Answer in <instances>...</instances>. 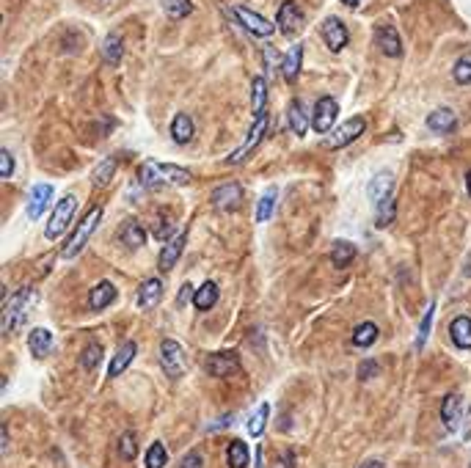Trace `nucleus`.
Listing matches in <instances>:
<instances>
[{
    "mask_svg": "<svg viewBox=\"0 0 471 468\" xmlns=\"http://www.w3.org/2000/svg\"><path fill=\"white\" fill-rule=\"evenodd\" d=\"M75 210H78V198L69 193V196H64L58 204H55V210H52V215H50L48 221V240H55V237H61L64 229L69 226V221H72V215H75Z\"/></svg>",
    "mask_w": 471,
    "mask_h": 468,
    "instance_id": "7",
    "label": "nucleus"
},
{
    "mask_svg": "<svg viewBox=\"0 0 471 468\" xmlns=\"http://www.w3.org/2000/svg\"><path fill=\"white\" fill-rule=\"evenodd\" d=\"M166 460H168L166 446H163L160 441H154V444L149 446V452H146V468H163L166 466Z\"/></svg>",
    "mask_w": 471,
    "mask_h": 468,
    "instance_id": "42",
    "label": "nucleus"
},
{
    "mask_svg": "<svg viewBox=\"0 0 471 468\" xmlns=\"http://www.w3.org/2000/svg\"><path fill=\"white\" fill-rule=\"evenodd\" d=\"M265 105H268V78H254L251 86V110L254 116H265Z\"/></svg>",
    "mask_w": 471,
    "mask_h": 468,
    "instance_id": "29",
    "label": "nucleus"
},
{
    "mask_svg": "<svg viewBox=\"0 0 471 468\" xmlns=\"http://www.w3.org/2000/svg\"><path fill=\"white\" fill-rule=\"evenodd\" d=\"M300 64H303V45H295L287 55H284V64H282V75L287 83H292L300 72Z\"/></svg>",
    "mask_w": 471,
    "mask_h": 468,
    "instance_id": "28",
    "label": "nucleus"
},
{
    "mask_svg": "<svg viewBox=\"0 0 471 468\" xmlns=\"http://www.w3.org/2000/svg\"><path fill=\"white\" fill-rule=\"evenodd\" d=\"M226 463H229V468H248L251 466V455H248V444H245V441H232V444H229Z\"/></svg>",
    "mask_w": 471,
    "mask_h": 468,
    "instance_id": "32",
    "label": "nucleus"
},
{
    "mask_svg": "<svg viewBox=\"0 0 471 468\" xmlns=\"http://www.w3.org/2000/svg\"><path fill=\"white\" fill-rule=\"evenodd\" d=\"M11 171H14V157H11V152H8V149H3V152H0V177H3V180H8V177H11Z\"/></svg>",
    "mask_w": 471,
    "mask_h": 468,
    "instance_id": "47",
    "label": "nucleus"
},
{
    "mask_svg": "<svg viewBox=\"0 0 471 468\" xmlns=\"http://www.w3.org/2000/svg\"><path fill=\"white\" fill-rule=\"evenodd\" d=\"M99 361H102V344H99V342H89V347H86L83 356H80V367H83L86 372H94Z\"/></svg>",
    "mask_w": 471,
    "mask_h": 468,
    "instance_id": "40",
    "label": "nucleus"
},
{
    "mask_svg": "<svg viewBox=\"0 0 471 468\" xmlns=\"http://www.w3.org/2000/svg\"><path fill=\"white\" fill-rule=\"evenodd\" d=\"M265 64H268V75H270V72H273L276 66L282 69L284 55H282V52H279V50H276V47H273V45H265Z\"/></svg>",
    "mask_w": 471,
    "mask_h": 468,
    "instance_id": "46",
    "label": "nucleus"
},
{
    "mask_svg": "<svg viewBox=\"0 0 471 468\" xmlns=\"http://www.w3.org/2000/svg\"><path fill=\"white\" fill-rule=\"evenodd\" d=\"M273 468H295V455H292V452H287V455H282V458H276Z\"/></svg>",
    "mask_w": 471,
    "mask_h": 468,
    "instance_id": "50",
    "label": "nucleus"
},
{
    "mask_svg": "<svg viewBox=\"0 0 471 468\" xmlns=\"http://www.w3.org/2000/svg\"><path fill=\"white\" fill-rule=\"evenodd\" d=\"M367 196H370V201H372L375 207L380 201H386L389 196H394V174H391V171L375 174V177L370 180V185H367Z\"/></svg>",
    "mask_w": 471,
    "mask_h": 468,
    "instance_id": "14",
    "label": "nucleus"
},
{
    "mask_svg": "<svg viewBox=\"0 0 471 468\" xmlns=\"http://www.w3.org/2000/svg\"><path fill=\"white\" fill-rule=\"evenodd\" d=\"M433 312H435V303H430V306H427V312H424L422 326H419V336H416V350H422L424 342H427V336H430V326H433Z\"/></svg>",
    "mask_w": 471,
    "mask_h": 468,
    "instance_id": "45",
    "label": "nucleus"
},
{
    "mask_svg": "<svg viewBox=\"0 0 471 468\" xmlns=\"http://www.w3.org/2000/svg\"><path fill=\"white\" fill-rule=\"evenodd\" d=\"M190 295H196V292H193V286H190V284H182V289H180V298H177V306H180V309L188 303Z\"/></svg>",
    "mask_w": 471,
    "mask_h": 468,
    "instance_id": "51",
    "label": "nucleus"
},
{
    "mask_svg": "<svg viewBox=\"0 0 471 468\" xmlns=\"http://www.w3.org/2000/svg\"><path fill=\"white\" fill-rule=\"evenodd\" d=\"M320 34H323L326 45L331 47V52L345 50L347 42H350V34H347V28H345V22H342L339 17H328V20L320 25Z\"/></svg>",
    "mask_w": 471,
    "mask_h": 468,
    "instance_id": "12",
    "label": "nucleus"
},
{
    "mask_svg": "<svg viewBox=\"0 0 471 468\" xmlns=\"http://www.w3.org/2000/svg\"><path fill=\"white\" fill-rule=\"evenodd\" d=\"M377 336H380V330H377L375 323H361L353 330V344L356 347H370V344L377 342Z\"/></svg>",
    "mask_w": 471,
    "mask_h": 468,
    "instance_id": "37",
    "label": "nucleus"
},
{
    "mask_svg": "<svg viewBox=\"0 0 471 468\" xmlns=\"http://www.w3.org/2000/svg\"><path fill=\"white\" fill-rule=\"evenodd\" d=\"M193 133H196V127H193V119H190L188 113H177L174 116V122H171V138L174 143H190L193 140Z\"/></svg>",
    "mask_w": 471,
    "mask_h": 468,
    "instance_id": "27",
    "label": "nucleus"
},
{
    "mask_svg": "<svg viewBox=\"0 0 471 468\" xmlns=\"http://www.w3.org/2000/svg\"><path fill=\"white\" fill-rule=\"evenodd\" d=\"M427 127H430L433 133H438V136H449V133L458 127V116H455V110H449V108H435V110L427 116Z\"/></svg>",
    "mask_w": 471,
    "mask_h": 468,
    "instance_id": "17",
    "label": "nucleus"
},
{
    "mask_svg": "<svg viewBox=\"0 0 471 468\" xmlns=\"http://www.w3.org/2000/svg\"><path fill=\"white\" fill-rule=\"evenodd\" d=\"M50 198H52V185H48V182L34 185L31 196H28V218L31 221H39L45 215V207L50 204Z\"/></svg>",
    "mask_w": 471,
    "mask_h": 468,
    "instance_id": "16",
    "label": "nucleus"
},
{
    "mask_svg": "<svg viewBox=\"0 0 471 468\" xmlns=\"http://www.w3.org/2000/svg\"><path fill=\"white\" fill-rule=\"evenodd\" d=\"M240 204H242V187L237 185V182H226V185L212 190V207H215V210H221V212H235Z\"/></svg>",
    "mask_w": 471,
    "mask_h": 468,
    "instance_id": "11",
    "label": "nucleus"
},
{
    "mask_svg": "<svg viewBox=\"0 0 471 468\" xmlns=\"http://www.w3.org/2000/svg\"><path fill=\"white\" fill-rule=\"evenodd\" d=\"M276 28L287 34V36H295L300 28H303V11L295 0H287L279 6V14H276Z\"/></svg>",
    "mask_w": 471,
    "mask_h": 468,
    "instance_id": "10",
    "label": "nucleus"
},
{
    "mask_svg": "<svg viewBox=\"0 0 471 468\" xmlns=\"http://www.w3.org/2000/svg\"><path fill=\"white\" fill-rule=\"evenodd\" d=\"M138 180L146 187H163V185H190L193 174L182 166L171 163H143L138 171Z\"/></svg>",
    "mask_w": 471,
    "mask_h": 468,
    "instance_id": "2",
    "label": "nucleus"
},
{
    "mask_svg": "<svg viewBox=\"0 0 471 468\" xmlns=\"http://www.w3.org/2000/svg\"><path fill=\"white\" fill-rule=\"evenodd\" d=\"M394 215H397V196H389L386 201H380L375 207V218L380 229H386V226L394 221Z\"/></svg>",
    "mask_w": 471,
    "mask_h": 468,
    "instance_id": "39",
    "label": "nucleus"
},
{
    "mask_svg": "<svg viewBox=\"0 0 471 468\" xmlns=\"http://www.w3.org/2000/svg\"><path fill=\"white\" fill-rule=\"evenodd\" d=\"M469 466H471V460H469Z\"/></svg>",
    "mask_w": 471,
    "mask_h": 468,
    "instance_id": "56",
    "label": "nucleus"
},
{
    "mask_svg": "<svg viewBox=\"0 0 471 468\" xmlns=\"http://www.w3.org/2000/svg\"><path fill=\"white\" fill-rule=\"evenodd\" d=\"M358 468H383V463H380V460H367V463H361Z\"/></svg>",
    "mask_w": 471,
    "mask_h": 468,
    "instance_id": "53",
    "label": "nucleus"
},
{
    "mask_svg": "<svg viewBox=\"0 0 471 468\" xmlns=\"http://www.w3.org/2000/svg\"><path fill=\"white\" fill-rule=\"evenodd\" d=\"M276 198H279V190H276V187H268L265 196H262L259 204H256V224H268V221H270V215H273V210H276Z\"/></svg>",
    "mask_w": 471,
    "mask_h": 468,
    "instance_id": "33",
    "label": "nucleus"
},
{
    "mask_svg": "<svg viewBox=\"0 0 471 468\" xmlns=\"http://www.w3.org/2000/svg\"><path fill=\"white\" fill-rule=\"evenodd\" d=\"M119 455H122V460H136L138 444H136V435H133V432H124V435H122V441H119Z\"/></svg>",
    "mask_w": 471,
    "mask_h": 468,
    "instance_id": "43",
    "label": "nucleus"
},
{
    "mask_svg": "<svg viewBox=\"0 0 471 468\" xmlns=\"http://www.w3.org/2000/svg\"><path fill=\"white\" fill-rule=\"evenodd\" d=\"M215 303H218V284H215V281H204V284L196 289V295H193V306H196L198 312H210Z\"/></svg>",
    "mask_w": 471,
    "mask_h": 468,
    "instance_id": "26",
    "label": "nucleus"
},
{
    "mask_svg": "<svg viewBox=\"0 0 471 468\" xmlns=\"http://www.w3.org/2000/svg\"><path fill=\"white\" fill-rule=\"evenodd\" d=\"M342 3H345V6H350V8H353V6H358V3H361V0H342Z\"/></svg>",
    "mask_w": 471,
    "mask_h": 468,
    "instance_id": "54",
    "label": "nucleus"
},
{
    "mask_svg": "<svg viewBox=\"0 0 471 468\" xmlns=\"http://www.w3.org/2000/svg\"><path fill=\"white\" fill-rule=\"evenodd\" d=\"M152 234H154V240H174L177 237V224L171 221L168 212H157V218L152 224Z\"/></svg>",
    "mask_w": 471,
    "mask_h": 468,
    "instance_id": "34",
    "label": "nucleus"
},
{
    "mask_svg": "<svg viewBox=\"0 0 471 468\" xmlns=\"http://www.w3.org/2000/svg\"><path fill=\"white\" fill-rule=\"evenodd\" d=\"M268 416H270V405H268V402H262V405L254 411V416L248 419V435H251V438H259V435L265 432Z\"/></svg>",
    "mask_w": 471,
    "mask_h": 468,
    "instance_id": "38",
    "label": "nucleus"
},
{
    "mask_svg": "<svg viewBox=\"0 0 471 468\" xmlns=\"http://www.w3.org/2000/svg\"><path fill=\"white\" fill-rule=\"evenodd\" d=\"M375 42H377V47H380V52H383V55H389V58H400V55H403L400 34H397V28H391V25L377 28Z\"/></svg>",
    "mask_w": 471,
    "mask_h": 468,
    "instance_id": "18",
    "label": "nucleus"
},
{
    "mask_svg": "<svg viewBox=\"0 0 471 468\" xmlns=\"http://www.w3.org/2000/svg\"><path fill=\"white\" fill-rule=\"evenodd\" d=\"M136 353H138V344L136 342H124L119 350H116V356L110 358V367H108V377H119V374L124 372L130 364H133V358H136Z\"/></svg>",
    "mask_w": 471,
    "mask_h": 468,
    "instance_id": "21",
    "label": "nucleus"
},
{
    "mask_svg": "<svg viewBox=\"0 0 471 468\" xmlns=\"http://www.w3.org/2000/svg\"><path fill=\"white\" fill-rule=\"evenodd\" d=\"M122 242L127 248H141L143 242H146V232H143V226L138 221H127L122 226Z\"/></svg>",
    "mask_w": 471,
    "mask_h": 468,
    "instance_id": "35",
    "label": "nucleus"
},
{
    "mask_svg": "<svg viewBox=\"0 0 471 468\" xmlns=\"http://www.w3.org/2000/svg\"><path fill=\"white\" fill-rule=\"evenodd\" d=\"M353 256H356V245H353V242L336 240V242L331 245V262H333V268H347V265L353 262Z\"/></svg>",
    "mask_w": 471,
    "mask_h": 468,
    "instance_id": "30",
    "label": "nucleus"
},
{
    "mask_svg": "<svg viewBox=\"0 0 471 468\" xmlns=\"http://www.w3.org/2000/svg\"><path fill=\"white\" fill-rule=\"evenodd\" d=\"M240 370H242V364H240L237 353H212L207 358V372L212 377H232Z\"/></svg>",
    "mask_w": 471,
    "mask_h": 468,
    "instance_id": "13",
    "label": "nucleus"
},
{
    "mask_svg": "<svg viewBox=\"0 0 471 468\" xmlns=\"http://www.w3.org/2000/svg\"><path fill=\"white\" fill-rule=\"evenodd\" d=\"M122 55H124L122 36H119V34H108V36H105V42H102V58H105V64L116 66V64L122 61Z\"/></svg>",
    "mask_w": 471,
    "mask_h": 468,
    "instance_id": "31",
    "label": "nucleus"
},
{
    "mask_svg": "<svg viewBox=\"0 0 471 468\" xmlns=\"http://www.w3.org/2000/svg\"><path fill=\"white\" fill-rule=\"evenodd\" d=\"M163 298V281L160 279H146L138 289V306L141 309H154Z\"/></svg>",
    "mask_w": 471,
    "mask_h": 468,
    "instance_id": "24",
    "label": "nucleus"
},
{
    "mask_svg": "<svg viewBox=\"0 0 471 468\" xmlns=\"http://www.w3.org/2000/svg\"><path fill=\"white\" fill-rule=\"evenodd\" d=\"M287 124L295 136H306L309 130V108L300 102V99H292L289 108H287Z\"/></svg>",
    "mask_w": 471,
    "mask_h": 468,
    "instance_id": "20",
    "label": "nucleus"
},
{
    "mask_svg": "<svg viewBox=\"0 0 471 468\" xmlns=\"http://www.w3.org/2000/svg\"><path fill=\"white\" fill-rule=\"evenodd\" d=\"M160 3H163V11L168 17H174V20H182V17L193 14V3L190 0H160Z\"/></svg>",
    "mask_w": 471,
    "mask_h": 468,
    "instance_id": "41",
    "label": "nucleus"
},
{
    "mask_svg": "<svg viewBox=\"0 0 471 468\" xmlns=\"http://www.w3.org/2000/svg\"><path fill=\"white\" fill-rule=\"evenodd\" d=\"M28 347H31V353H34L36 358H45V356H50V350H52V333H50L48 328H34V330L28 333Z\"/></svg>",
    "mask_w": 471,
    "mask_h": 468,
    "instance_id": "25",
    "label": "nucleus"
},
{
    "mask_svg": "<svg viewBox=\"0 0 471 468\" xmlns=\"http://www.w3.org/2000/svg\"><path fill=\"white\" fill-rule=\"evenodd\" d=\"M466 190H469V196H471V171L466 174Z\"/></svg>",
    "mask_w": 471,
    "mask_h": 468,
    "instance_id": "55",
    "label": "nucleus"
},
{
    "mask_svg": "<svg viewBox=\"0 0 471 468\" xmlns=\"http://www.w3.org/2000/svg\"><path fill=\"white\" fill-rule=\"evenodd\" d=\"M265 133H268V113H265V116H259V119L254 122V127H251V133H248L245 143L229 154V160H226V163H229V166H240V163H245V160H248V154H251V152L262 143Z\"/></svg>",
    "mask_w": 471,
    "mask_h": 468,
    "instance_id": "9",
    "label": "nucleus"
},
{
    "mask_svg": "<svg viewBox=\"0 0 471 468\" xmlns=\"http://www.w3.org/2000/svg\"><path fill=\"white\" fill-rule=\"evenodd\" d=\"M201 466H204L201 452H188V455L182 458V463H180V468H201Z\"/></svg>",
    "mask_w": 471,
    "mask_h": 468,
    "instance_id": "49",
    "label": "nucleus"
},
{
    "mask_svg": "<svg viewBox=\"0 0 471 468\" xmlns=\"http://www.w3.org/2000/svg\"><path fill=\"white\" fill-rule=\"evenodd\" d=\"M232 14H235L237 22H240L251 36H256V39H270L273 31H276V25H273L270 20H265L262 14H256V11L248 8V6H235Z\"/></svg>",
    "mask_w": 471,
    "mask_h": 468,
    "instance_id": "4",
    "label": "nucleus"
},
{
    "mask_svg": "<svg viewBox=\"0 0 471 468\" xmlns=\"http://www.w3.org/2000/svg\"><path fill=\"white\" fill-rule=\"evenodd\" d=\"M364 130H367V122H364L361 116H353V119H347L345 124L333 127V130H331V136L323 138V146H326V149H342V146H350L353 140L364 133Z\"/></svg>",
    "mask_w": 471,
    "mask_h": 468,
    "instance_id": "6",
    "label": "nucleus"
},
{
    "mask_svg": "<svg viewBox=\"0 0 471 468\" xmlns=\"http://www.w3.org/2000/svg\"><path fill=\"white\" fill-rule=\"evenodd\" d=\"M113 300H116V286L110 281H102V284H96L94 289H92V295H89V309L92 312H102Z\"/></svg>",
    "mask_w": 471,
    "mask_h": 468,
    "instance_id": "23",
    "label": "nucleus"
},
{
    "mask_svg": "<svg viewBox=\"0 0 471 468\" xmlns=\"http://www.w3.org/2000/svg\"><path fill=\"white\" fill-rule=\"evenodd\" d=\"M160 367H163V372L168 374V377H182V374L188 372L185 350H182L180 342L163 339V344H160Z\"/></svg>",
    "mask_w": 471,
    "mask_h": 468,
    "instance_id": "5",
    "label": "nucleus"
},
{
    "mask_svg": "<svg viewBox=\"0 0 471 468\" xmlns=\"http://www.w3.org/2000/svg\"><path fill=\"white\" fill-rule=\"evenodd\" d=\"M452 78H455V83H461V86H469V83H471V55L461 58V61L455 64V69H452Z\"/></svg>",
    "mask_w": 471,
    "mask_h": 468,
    "instance_id": "44",
    "label": "nucleus"
},
{
    "mask_svg": "<svg viewBox=\"0 0 471 468\" xmlns=\"http://www.w3.org/2000/svg\"><path fill=\"white\" fill-rule=\"evenodd\" d=\"M336 116H339V102H336L333 96L317 99L314 113H312V127H314V133H320V136L331 133L333 124H336Z\"/></svg>",
    "mask_w": 471,
    "mask_h": 468,
    "instance_id": "8",
    "label": "nucleus"
},
{
    "mask_svg": "<svg viewBox=\"0 0 471 468\" xmlns=\"http://www.w3.org/2000/svg\"><path fill=\"white\" fill-rule=\"evenodd\" d=\"M449 336H452L455 347L471 350V317H466V314L455 317V320L449 323Z\"/></svg>",
    "mask_w": 471,
    "mask_h": 468,
    "instance_id": "22",
    "label": "nucleus"
},
{
    "mask_svg": "<svg viewBox=\"0 0 471 468\" xmlns=\"http://www.w3.org/2000/svg\"><path fill=\"white\" fill-rule=\"evenodd\" d=\"M471 438V408H469V416H466V427H463V441Z\"/></svg>",
    "mask_w": 471,
    "mask_h": 468,
    "instance_id": "52",
    "label": "nucleus"
},
{
    "mask_svg": "<svg viewBox=\"0 0 471 468\" xmlns=\"http://www.w3.org/2000/svg\"><path fill=\"white\" fill-rule=\"evenodd\" d=\"M463 419V400L461 394H447L441 402V421L447 430H458V421Z\"/></svg>",
    "mask_w": 471,
    "mask_h": 468,
    "instance_id": "19",
    "label": "nucleus"
},
{
    "mask_svg": "<svg viewBox=\"0 0 471 468\" xmlns=\"http://www.w3.org/2000/svg\"><path fill=\"white\" fill-rule=\"evenodd\" d=\"M185 240H188V234H185V232H180L177 237H174V240H168V245L160 251V259H157V268H160V273H168V270H174L177 259L182 256Z\"/></svg>",
    "mask_w": 471,
    "mask_h": 468,
    "instance_id": "15",
    "label": "nucleus"
},
{
    "mask_svg": "<svg viewBox=\"0 0 471 468\" xmlns=\"http://www.w3.org/2000/svg\"><path fill=\"white\" fill-rule=\"evenodd\" d=\"M380 372V367H377V361H364L361 367H358V380H370V377H375V374Z\"/></svg>",
    "mask_w": 471,
    "mask_h": 468,
    "instance_id": "48",
    "label": "nucleus"
},
{
    "mask_svg": "<svg viewBox=\"0 0 471 468\" xmlns=\"http://www.w3.org/2000/svg\"><path fill=\"white\" fill-rule=\"evenodd\" d=\"M99 218H102V207L99 204H94L86 215H83V221L78 224V229H75V234L66 240V245L61 248V256L64 259H72V256H78L86 245H89V240H92V234H94L96 224H99Z\"/></svg>",
    "mask_w": 471,
    "mask_h": 468,
    "instance_id": "3",
    "label": "nucleus"
},
{
    "mask_svg": "<svg viewBox=\"0 0 471 468\" xmlns=\"http://www.w3.org/2000/svg\"><path fill=\"white\" fill-rule=\"evenodd\" d=\"M113 174H116V157H105V160L94 168L92 182H94V187H108L110 185V180H113Z\"/></svg>",
    "mask_w": 471,
    "mask_h": 468,
    "instance_id": "36",
    "label": "nucleus"
},
{
    "mask_svg": "<svg viewBox=\"0 0 471 468\" xmlns=\"http://www.w3.org/2000/svg\"><path fill=\"white\" fill-rule=\"evenodd\" d=\"M36 303V289L34 286H25V289H17L11 298H6L3 303V312H0V326L3 333H17L20 328L28 323V314Z\"/></svg>",
    "mask_w": 471,
    "mask_h": 468,
    "instance_id": "1",
    "label": "nucleus"
}]
</instances>
